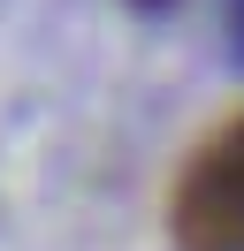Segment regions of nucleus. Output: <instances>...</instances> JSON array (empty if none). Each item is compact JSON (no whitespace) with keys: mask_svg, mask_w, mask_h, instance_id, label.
<instances>
[{"mask_svg":"<svg viewBox=\"0 0 244 251\" xmlns=\"http://www.w3.org/2000/svg\"><path fill=\"white\" fill-rule=\"evenodd\" d=\"M130 8H145V16H152V8H168V0H130Z\"/></svg>","mask_w":244,"mask_h":251,"instance_id":"obj_3","label":"nucleus"},{"mask_svg":"<svg viewBox=\"0 0 244 251\" xmlns=\"http://www.w3.org/2000/svg\"><path fill=\"white\" fill-rule=\"evenodd\" d=\"M229 53L244 61V0H229Z\"/></svg>","mask_w":244,"mask_h":251,"instance_id":"obj_2","label":"nucleus"},{"mask_svg":"<svg viewBox=\"0 0 244 251\" xmlns=\"http://www.w3.org/2000/svg\"><path fill=\"white\" fill-rule=\"evenodd\" d=\"M168 221L183 251H244V114L191 152Z\"/></svg>","mask_w":244,"mask_h":251,"instance_id":"obj_1","label":"nucleus"}]
</instances>
